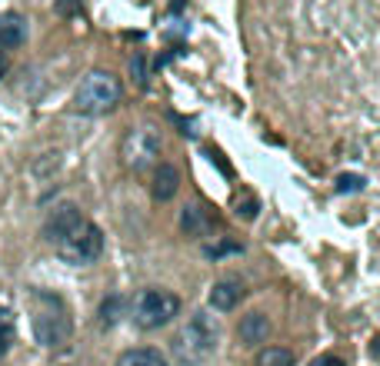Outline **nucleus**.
<instances>
[{
	"label": "nucleus",
	"mask_w": 380,
	"mask_h": 366,
	"mask_svg": "<svg viewBox=\"0 0 380 366\" xmlns=\"http://www.w3.org/2000/svg\"><path fill=\"white\" fill-rule=\"evenodd\" d=\"M237 336H240V343H247V346L264 343V340L271 336V316H267V313H247V316H240Z\"/></svg>",
	"instance_id": "9d476101"
},
{
	"label": "nucleus",
	"mask_w": 380,
	"mask_h": 366,
	"mask_svg": "<svg viewBox=\"0 0 380 366\" xmlns=\"http://www.w3.org/2000/svg\"><path fill=\"white\" fill-rule=\"evenodd\" d=\"M177 190H180V173H177V167L174 163H157V167H153V177H151L153 200L167 204V200L177 196Z\"/></svg>",
	"instance_id": "1a4fd4ad"
},
{
	"label": "nucleus",
	"mask_w": 380,
	"mask_h": 366,
	"mask_svg": "<svg viewBox=\"0 0 380 366\" xmlns=\"http://www.w3.org/2000/svg\"><path fill=\"white\" fill-rule=\"evenodd\" d=\"M131 74H134V84L137 87H147V80H151V70H147V54H137L131 60Z\"/></svg>",
	"instance_id": "aec40b11"
},
{
	"label": "nucleus",
	"mask_w": 380,
	"mask_h": 366,
	"mask_svg": "<svg viewBox=\"0 0 380 366\" xmlns=\"http://www.w3.org/2000/svg\"><path fill=\"white\" fill-rule=\"evenodd\" d=\"M57 253H60L64 263H74V267H90V263H97L100 253H104V233H100V226L84 220V223L77 226L74 233L57 247Z\"/></svg>",
	"instance_id": "423d86ee"
},
{
	"label": "nucleus",
	"mask_w": 380,
	"mask_h": 366,
	"mask_svg": "<svg viewBox=\"0 0 380 366\" xmlns=\"http://www.w3.org/2000/svg\"><path fill=\"white\" fill-rule=\"evenodd\" d=\"M80 7H84V0H57L54 4V11L60 17H74V13H80Z\"/></svg>",
	"instance_id": "4be33fe9"
},
{
	"label": "nucleus",
	"mask_w": 380,
	"mask_h": 366,
	"mask_svg": "<svg viewBox=\"0 0 380 366\" xmlns=\"http://www.w3.org/2000/svg\"><path fill=\"white\" fill-rule=\"evenodd\" d=\"M207 257L217 260V257H227V253H244V247L240 243H227V240H220V243H207Z\"/></svg>",
	"instance_id": "412c9836"
},
{
	"label": "nucleus",
	"mask_w": 380,
	"mask_h": 366,
	"mask_svg": "<svg viewBox=\"0 0 380 366\" xmlns=\"http://www.w3.org/2000/svg\"><path fill=\"white\" fill-rule=\"evenodd\" d=\"M210 230H214V220L207 214V206L187 204L184 210H180V233H184V237H207Z\"/></svg>",
	"instance_id": "9b49d317"
},
{
	"label": "nucleus",
	"mask_w": 380,
	"mask_h": 366,
	"mask_svg": "<svg viewBox=\"0 0 380 366\" xmlns=\"http://www.w3.org/2000/svg\"><path fill=\"white\" fill-rule=\"evenodd\" d=\"M7 74V57H4V50H0V77Z\"/></svg>",
	"instance_id": "b1692460"
},
{
	"label": "nucleus",
	"mask_w": 380,
	"mask_h": 366,
	"mask_svg": "<svg viewBox=\"0 0 380 366\" xmlns=\"http://www.w3.org/2000/svg\"><path fill=\"white\" fill-rule=\"evenodd\" d=\"M367 187V180L364 177H357V173H340L334 183V190L337 194H357V190H364Z\"/></svg>",
	"instance_id": "f3484780"
},
{
	"label": "nucleus",
	"mask_w": 380,
	"mask_h": 366,
	"mask_svg": "<svg viewBox=\"0 0 380 366\" xmlns=\"http://www.w3.org/2000/svg\"><path fill=\"white\" fill-rule=\"evenodd\" d=\"M244 296H247V290H244V283L234 280V277L217 280L214 287H210V306H214V310H220V313L237 310L240 303H244Z\"/></svg>",
	"instance_id": "6e6552de"
},
{
	"label": "nucleus",
	"mask_w": 380,
	"mask_h": 366,
	"mask_svg": "<svg viewBox=\"0 0 380 366\" xmlns=\"http://www.w3.org/2000/svg\"><path fill=\"white\" fill-rule=\"evenodd\" d=\"M37 303H40L33 310V336H37V343L50 346V350L64 346L70 340V333H74L67 306L57 296H50V293H37Z\"/></svg>",
	"instance_id": "7ed1b4c3"
},
{
	"label": "nucleus",
	"mask_w": 380,
	"mask_h": 366,
	"mask_svg": "<svg viewBox=\"0 0 380 366\" xmlns=\"http://www.w3.org/2000/svg\"><path fill=\"white\" fill-rule=\"evenodd\" d=\"M374 353H377V356H380V336H377V346H374Z\"/></svg>",
	"instance_id": "393cba45"
},
{
	"label": "nucleus",
	"mask_w": 380,
	"mask_h": 366,
	"mask_svg": "<svg viewBox=\"0 0 380 366\" xmlns=\"http://www.w3.org/2000/svg\"><path fill=\"white\" fill-rule=\"evenodd\" d=\"M124 310H127V303H124V296L120 293H110V296H104V303H100L97 310V323L104 326V330H110V326L120 323V316H124Z\"/></svg>",
	"instance_id": "4468645a"
},
{
	"label": "nucleus",
	"mask_w": 380,
	"mask_h": 366,
	"mask_svg": "<svg viewBox=\"0 0 380 366\" xmlns=\"http://www.w3.org/2000/svg\"><path fill=\"white\" fill-rule=\"evenodd\" d=\"M157 157H161V133L151 127H134L127 130V137L120 143V160L124 167L134 173L153 170L157 167Z\"/></svg>",
	"instance_id": "39448f33"
},
{
	"label": "nucleus",
	"mask_w": 380,
	"mask_h": 366,
	"mask_svg": "<svg viewBox=\"0 0 380 366\" xmlns=\"http://www.w3.org/2000/svg\"><path fill=\"white\" fill-rule=\"evenodd\" d=\"M57 167H60V153H44V157H40V160L33 163V173H37V177H50V173L57 170Z\"/></svg>",
	"instance_id": "6ab92c4d"
},
{
	"label": "nucleus",
	"mask_w": 380,
	"mask_h": 366,
	"mask_svg": "<svg viewBox=\"0 0 380 366\" xmlns=\"http://www.w3.org/2000/svg\"><path fill=\"white\" fill-rule=\"evenodd\" d=\"M254 366H293V350L287 346H264Z\"/></svg>",
	"instance_id": "2eb2a0df"
},
{
	"label": "nucleus",
	"mask_w": 380,
	"mask_h": 366,
	"mask_svg": "<svg viewBox=\"0 0 380 366\" xmlns=\"http://www.w3.org/2000/svg\"><path fill=\"white\" fill-rule=\"evenodd\" d=\"M217 343H220L217 320H214L210 313L197 310L177 326L174 340H170V356H174L177 366H200L214 356Z\"/></svg>",
	"instance_id": "f257e3e1"
},
{
	"label": "nucleus",
	"mask_w": 380,
	"mask_h": 366,
	"mask_svg": "<svg viewBox=\"0 0 380 366\" xmlns=\"http://www.w3.org/2000/svg\"><path fill=\"white\" fill-rule=\"evenodd\" d=\"M310 366H347L344 363V360H340V356H334V353H327V356H317L314 363Z\"/></svg>",
	"instance_id": "5701e85b"
},
{
	"label": "nucleus",
	"mask_w": 380,
	"mask_h": 366,
	"mask_svg": "<svg viewBox=\"0 0 380 366\" xmlns=\"http://www.w3.org/2000/svg\"><path fill=\"white\" fill-rule=\"evenodd\" d=\"M117 366H174V363L153 346H134V350H124L117 356Z\"/></svg>",
	"instance_id": "ddd939ff"
},
{
	"label": "nucleus",
	"mask_w": 380,
	"mask_h": 366,
	"mask_svg": "<svg viewBox=\"0 0 380 366\" xmlns=\"http://www.w3.org/2000/svg\"><path fill=\"white\" fill-rule=\"evenodd\" d=\"M234 214H237L240 220H257V214H261V204H257V196L240 194L237 200H234Z\"/></svg>",
	"instance_id": "dca6fc26"
},
{
	"label": "nucleus",
	"mask_w": 380,
	"mask_h": 366,
	"mask_svg": "<svg viewBox=\"0 0 380 366\" xmlns=\"http://www.w3.org/2000/svg\"><path fill=\"white\" fill-rule=\"evenodd\" d=\"M84 223V214H80V206L74 204H57L50 214H47L44 226H40V237L47 240V243H54V247H60L70 233H74L77 226Z\"/></svg>",
	"instance_id": "0eeeda50"
},
{
	"label": "nucleus",
	"mask_w": 380,
	"mask_h": 366,
	"mask_svg": "<svg viewBox=\"0 0 380 366\" xmlns=\"http://www.w3.org/2000/svg\"><path fill=\"white\" fill-rule=\"evenodd\" d=\"M27 40V21L21 13H0V50H17Z\"/></svg>",
	"instance_id": "f8f14e48"
},
{
	"label": "nucleus",
	"mask_w": 380,
	"mask_h": 366,
	"mask_svg": "<svg viewBox=\"0 0 380 366\" xmlns=\"http://www.w3.org/2000/svg\"><path fill=\"white\" fill-rule=\"evenodd\" d=\"M11 343H13V320L7 310H0V356L11 350Z\"/></svg>",
	"instance_id": "a211bd4d"
},
{
	"label": "nucleus",
	"mask_w": 380,
	"mask_h": 366,
	"mask_svg": "<svg viewBox=\"0 0 380 366\" xmlns=\"http://www.w3.org/2000/svg\"><path fill=\"white\" fill-rule=\"evenodd\" d=\"M120 80L110 70H90L74 90V110L84 117H104L120 104Z\"/></svg>",
	"instance_id": "f03ea898"
},
{
	"label": "nucleus",
	"mask_w": 380,
	"mask_h": 366,
	"mask_svg": "<svg viewBox=\"0 0 380 366\" xmlns=\"http://www.w3.org/2000/svg\"><path fill=\"white\" fill-rule=\"evenodd\" d=\"M177 313H180V300L170 290H161V287L141 290L134 296V306H131L134 323L141 330H161V326L174 323Z\"/></svg>",
	"instance_id": "20e7f679"
}]
</instances>
